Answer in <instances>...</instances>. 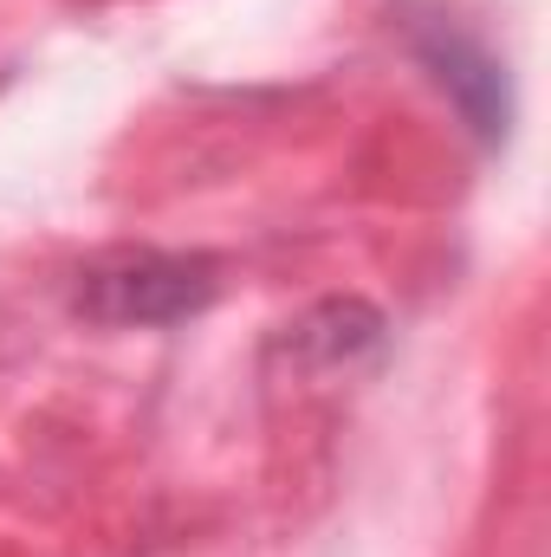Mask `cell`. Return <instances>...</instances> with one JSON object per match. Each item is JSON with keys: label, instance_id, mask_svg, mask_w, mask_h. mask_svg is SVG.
<instances>
[{"label": "cell", "instance_id": "1", "mask_svg": "<svg viewBox=\"0 0 551 557\" xmlns=\"http://www.w3.org/2000/svg\"><path fill=\"white\" fill-rule=\"evenodd\" d=\"M221 292V278L208 260H188V253H118V260H98L78 273L72 305L91 318V324H175V318H195L208 298Z\"/></svg>", "mask_w": 551, "mask_h": 557}]
</instances>
